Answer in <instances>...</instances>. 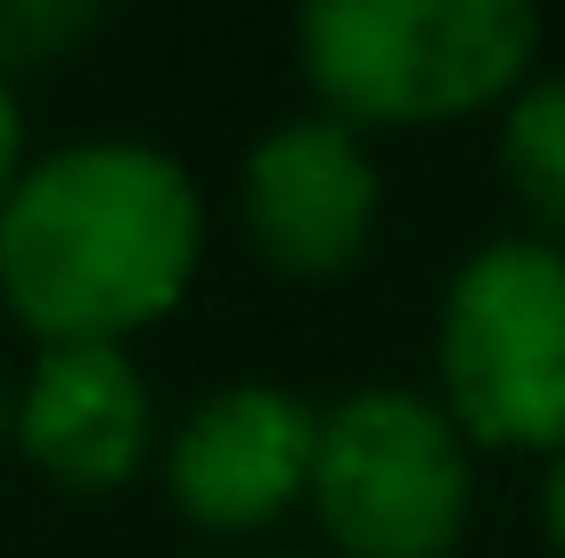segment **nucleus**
Segmentation results:
<instances>
[{"label": "nucleus", "instance_id": "obj_1", "mask_svg": "<svg viewBox=\"0 0 565 558\" xmlns=\"http://www.w3.org/2000/svg\"><path fill=\"white\" fill-rule=\"evenodd\" d=\"M205 198L148 140H74L25 165L0 206V304L25 337L124 345L189 296Z\"/></svg>", "mask_w": 565, "mask_h": 558}, {"label": "nucleus", "instance_id": "obj_2", "mask_svg": "<svg viewBox=\"0 0 565 558\" xmlns=\"http://www.w3.org/2000/svg\"><path fill=\"white\" fill-rule=\"evenodd\" d=\"M296 66L320 115L353 131H411L509 107L541 66V17L524 0H311Z\"/></svg>", "mask_w": 565, "mask_h": 558}, {"label": "nucleus", "instance_id": "obj_3", "mask_svg": "<svg viewBox=\"0 0 565 558\" xmlns=\"http://www.w3.org/2000/svg\"><path fill=\"white\" fill-rule=\"evenodd\" d=\"M443 411L476 452H565V246L483 239L443 287Z\"/></svg>", "mask_w": 565, "mask_h": 558}, {"label": "nucleus", "instance_id": "obj_4", "mask_svg": "<svg viewBox=\"0 0 565 558\" xmlns=\"http://www.w3.org/2000/svg\"><path fill=\"white\" fill-rule=\"evenodd\" d=\"M311 509L337 558H451L476 517V444L443 394L353 387L320 411Z\"/></svg>", "mask_w": 565, "mask_h": 558}, {"label": "nucleus", "instance_id": "obj_5", "mask_svg": "<svg viewBox=\"0 0 565 558\" xmlns=\"http://www.w3.org/2000/svg\"><path fill=\"white\" fill-rule=\"evenodd\" d=\"M311 460H320V411L296 387H246L205 394L164 444V493L205 534H255L279 526L296 502H311Z\"/></svg>", "mask_w": 565, "mask_h": 558}, {"label": "nucleus", "instance_id": "obj_6", "mask_svg": "<svg viewBox=\"0 0 565 558\" xmlns=\"http://www.w3.org/2000/svg\"><path fill=\"white\" fill-rule=\"evenodd\" d=\"M377 206H385L377 157L337 115H287L279 131L255 140V157L238 172L246 239L287 280H344L377 239Z\"/></svg>", "mask_w": 565, "mask_h": 558}, {"label": "nucleus", "instance_id": "obj_7", "mask_svg": "<svg viewBox=\"0 0 565 558\" xmlns=\"http://www.w3.org/2000/svg\"><path fill=\"white\" fill-rule=\"evenodd\" d=\"M17 452L74 493H107L156 460V402L124 345H50L17 387Z\"/></svg>", "mask_w": 565, "mask_h": 558}, {"label": "nucleus", "instance_id": "obj_8", "mask_svg": "<svg viewBox=\"0 0 565 558\" xmlns=\"http://www.w3.org/2000/svg\"><path fill=\"white\" fill-rule=\"evenodd\" d=\"M500 172L533 214V239L565 246V74H533L500 107Z\"/></svg>", "mask_w": 565, "mask_h": 558}, {"label": "nucleus", "instance_id": "obj_9", "mask_svg": "<svg viewBox=\"0 0 565 558\" xmlns=\"http://www.w3.org/2000/svg\"><path fill=\"white\" fill-rule=\"evenodd\" d=\"M99 25L90 0H0V83L17 66H50Z\"/></svg>", "mask_w": 565, "mask_h": 558}, {"label": "nucleus", "instance_id": "obj_10", "mask_svg": "<svg viewBox=\"0 0 565 558\" xmlns=\"http://www.w3.org/2000/svg\"><path fill=\"white\" fill-rule=\"evenodd\" d=\"M17 172H25V107H17V91L0 83V206H9Z\"/></svg>", "mask_w": 565, "mask_h": 558}, {"label": "nucleus", "instance_id": "obj_11", "mask_svg": "<svg viewBox=\"0 0 565 558\" xmlns=\"http://www.w3.org/2000/svg\"><path fill=\"white\" fill-rule=\"evenodd\" d=\"M541 534H550L557 558H565V452L550 460V476H541Z\"/></svg>", "mask_w": 565, "mask_h": 558}, {"label": "nucleus", "instance_id": "obj_12", "mask_svg": "<svg viewBox=\"0 0 565 558\" xmlns=\"http://www.w3.org/2000/svg\"><path fill=\"white\" fill-rule=\"evenodd\" d=\"M17 435V394H9V370H0V444Z\"/></svg>", "mask_w": 565, "mask_h": 558}]
</instances>
